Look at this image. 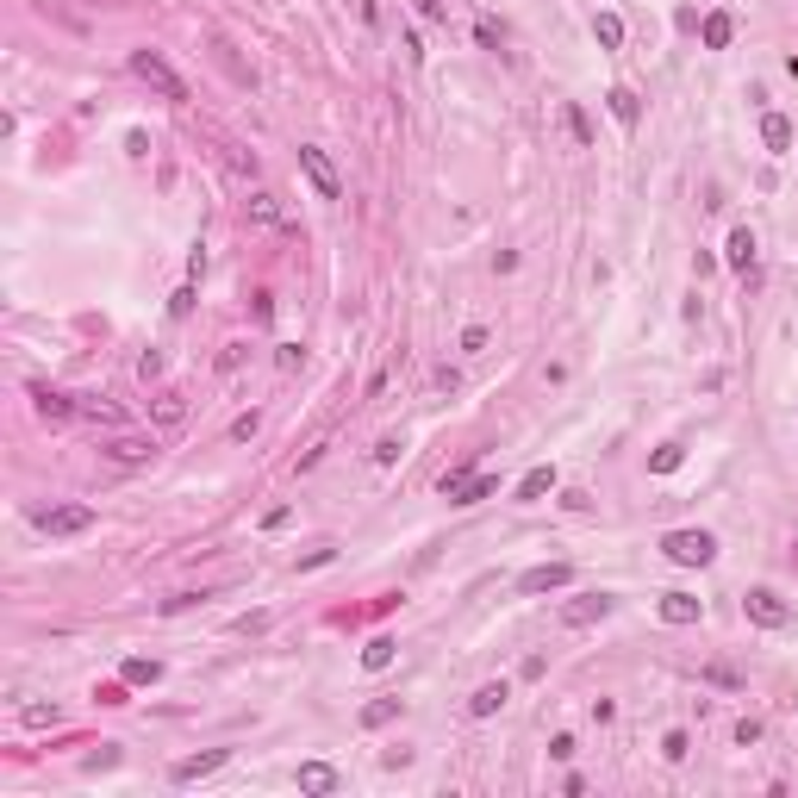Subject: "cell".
Returning <instances> with one entry per match:
<instances>
[{
  "mask_svg": "<svg viewBox=\"0 0 798 798\" xmlns=\"http://www.w3.org/2000/svg\"><path fill=\"white\" fill-rule=\"evenodd\" d=\"M661 556L680 561V568H711V561H718V537H711V530H667V537H661Z\"/></svg>",
  "mask_w": 798,
  "mask_h": 798,
  "instance_id": "6da1fadb",
  "label": "cell"
},
{
  "mask_svg": "<svg viewBox=\"0 0 798 798\" xmlns=\"http://www.w3.org/2000/svg\"><path fill=\"white\" fill-rule=\"evenodd\" d=\"M132 75H138V81H150L163 101H187V81H181V75H175L156 50H132Z\"/></svg>",
  "mask_w": 798,
  "mask_h": 798,
  "instance_id": "7a4b0ae2",
  "label": "cell"
},
{
  "mask_svg": "<svg viewBox=\"0 0 798 798\" xmlns=\"http://www.w3.org/2000/svg\"><path fill=\"white\" fill-rule=\"evenodd\" d=\"M437 486H443V499H450V505H481V499H493V493H499V474H468V468H450Z\"/></svg>",
  "mask_w": 798,
  "mask_h": 798,
  "instance_id": "3957f363",
  "label": "cell"
},
{
  "mask_svg": "<svg viewBox=\"0 0 798 798\" xmlns=\"http://www.w3.org/2000/svg\"><path fill=\"white\" fill-rule=\"evenodd\" d=\"M742 612H749V624H761V630H786V618H793V605H786L773 587L742 592Z\"/></svg>",
  "mask_w": 798,
  "mask_h": 798,
  "instance_id": "277c9868",
  "label": "cell"
},
{
  "mask_svg": "<svg viewBox=\"0 0 798 798\" xmlns=\"http://www.w3.org/2000/svg\"><path fill=\"white\" fill-rule=\"evenodd\" d=\"M300 169H306V181L318 187V200H344V175L331 169V156H325L318 144H306V150H300Z\"/></svg>",
  "mask_w": 798,
  "mask_h": 798,
  "instance_id": "5b68a950",
  "label": "cell"
},
{
  "mask_svg": "<svg viewBox=\"0 0 798 798\" xmlns=\"http://www.w3.org/2000/svg\"><path fill=\"white\" fill-rule=\"evenodd\" d=\"M37 530L44 537H81V530H94V505H50V512H37Z\"/></svg>",
  "mask_w": 798,
  "mask_h": 798,
  "instance_id": "8992f818",
  "label": "cell"
},
{
  "mask_svg": "<svg viewBox=\"0 0 798 798\" xmlns=\"http://www.w3.org/2000/svg\"><path fill=\"white\" fill-rule=\"evenodd\" d=\"M612 605H618L612 592H580V599H568V605H561V624H568V630H587V624H599V618H612Z\"/></svg>",
  "mask_w": 798,
  "mask_h": 798,
  "instance_id": "52a82bcc",
  "label": "cell"
},
{
  "mask_svg": "<svg viewBox=\"0 0 798 798\" xmlns=\"http://www.w3.org/2000/svg\"><path fill=\"white\" fill-rule=\"evenodd\" d=\"M568 580H574V568H568V561H543V568L518 574V592H524V599H537V592H556V587H568Z\"/></svg>",
  "mask_w": 798,
  "mask_h": 798,
  "instance_id": "ba28073f",
  "label": "cell"
},
{
  "mask_svg": "<svg viewBox=\"0 0 798 798\" xmlns=\"http://www.w3.org/2000/svg\"><path fill=\"white\" fill-rule=\"evenodd\" d=\"M225 761H231V749H207V755H187V761H175V786H194V780L218 773Z\"/></svg>",
  "mask_w": 798,
  "mask_h": 798,
  "instance_id": "9c48e42d",
  "label": "cell"
},
{
  "mask_svg": "<svg viewBox=\"0 0 798 798\" xmlns=\"http://www.w3.org/2000/svg\"><path fill=\"white\" fill-rule=\"evenodd\" d=\"M156 455V437H112L106 443V462H119V468H144Z\"/></svg>",
  "mask_w": 798,
  "mask_h": 798,
  "instance_id": "30bf717a",
  "label": "cell"
},
{
  "mask_svg": "<svg viewBox=\"0 0 798 798\" xmlns=\"http://www.w3.org/2000/svg\"><path fill=\"white\" fill-rule=\"evenodd\" d=\"M755 256H761L755 231H749V225H736V231H729V243H724V262L736 269V275H749V269H755Z\"/></svg>",
  "mask_w": 798,
  "mask_h": 798,
  "instance_id": "8fae6325",
  "label": "cell"
},
{
  "mask_svg": "<svg viewBox=\"0 0 798 798\" xmlns=\"http://www.w3.org/2000/svg\"><path fill=\"white\" fill-rule=\"evenodd\" d=\"M505 698H512V686H505V680H486L481 693L468 698V718H499V711H505Z\"/></svg>",
  "mask_w": 798,
  "mask_h": 798,
  "instance_id": "7c38bea8",
  "label": "cell"
},
{
  "mask_svg": "<svg viewBox=\"0 0 798 798\" xmlns=\"http://www.w3.org/2000/svg\"><path fill=\"white\" fill-rule=\"evenodd\" d=\"M698 605L693 592H661V624H698Z\"/></svg>",
  "mask_w": 798,
  "mask_h": 798,
  "instance_id": "4fadbf2b",
  "label": "cell"
},
{
  "mask_svg": "<svg viewBox=\"0 0 798 798\" xmlns=\"http://www.w3.org/2000/svg\"><path fill=\"white\" fill-rule=\"evenodd\" d=\"M300 793H313V798H331V793H337V767H325V761H306V767H300Z\"/></svg>",
  "mask_w": 798,
  "mask_h": 798,
  "instance_id": "5bb4252c",
  "label": "cell"
},
{
  "mask_svg": "<svg viewBox=\"0 0 798 798\" xmlns=\"http://www.w3.org/2000/svg\"><path fill=\"white\" fill-rule=\"evenodd\" d=\"M761 144L773 150V156H786L793 150V119H780V112H767L761 119Z\"/></svg>",
  "mask_w": 798,
  "mask_h": 798,
  "instance_id": "9a60e30c",
  "label": "cell"
},
{
  "mask_svg": "<svg viewBox=\"0 0 798 798\" xmlns=\"http://www.w3.org/2000/svg\"><path fill=\"white\" fill-rule=\"evenodd\" d=\"M119 674H125V686H156V680H163V661H150V655H132L125 667H119Z\"/></svg>",
  "mask_w": 798,
  "mask_h": 798,
  "instance_id": "2e32d148",
  "label": "cell"
},
{
  "mask_svg": "<svg viewBox=\"0 0 798 798\" xmlns=\"http://www.w3.org/2000/svg\"><path fill=\"white\" fill-rule=\"evenodd\" d=\"M32 399H37V412H44V418H75V412H81L69 393H50V387H32Z\"/></svg>",
  "mask_w": 798,
  "mask_h": 798,
  "instance_id": "e0dca14e",
  "label": "cell"
},
{
  "mask_svg": "<svg viewBox=\"0 0 798 798\" xmlns=\"http://www.w3.org/2000/svg\"><path fill=\"white\" fill-rule=\"evenodd\" d=\"M605 106H612V119H618V125H636V119H643V101H636L630 88H612V94H605Z\"/></svg>",
  "mask_w": 798,
  "mask_h": 798,
  "instance_id": "ac0fdd59",
  "label": "cell"
},
{
  "mask_svg": "<svg viewBox=\"0 0 798 798\" xmlns=\"http://www.w3.org/2000/svg\"><path fill=\"white\" fill-rule=\"evenodd\" d=\"M393 655H399V643H393V636H375V643L362 649V667H368V674H381V667H393Z\"/></svg>",
  "mask_w": 798,
  "mask_h": 798,
  "instance_id": "d6986e66",
  "label": "cell"
},
{
  "mask_svg": "<svg viewBox=\"0 0 798 798\" xmlns=\"http://www.w3.org/2000/svg\"><path fill=\"white\" fill-rule=\"evenodd\" d=\"M399 718V698H368L362 705V729H381V724H393Z\"/></svg>",
  "mask_w": 798,
  "mask_h": 798,
  "instance_id": "ffe728a7",
  "label": "cell"
},
{
  "mask_svg": "<svg viewBox=\"0 0 798 798\" xmlns=\"http://www.w3.org/2000/svg\"><path fill=\"white\" fill-rule=\"evenodd\" d=\"M250 218H256V225H287V212H281L275 194H250Z\"/></svg>",
  "mask_w": 798,
  "mask_h": 798,
  "instance_id": "44dd1931",
  "label": "cell"
},
{
  "mask_svg": "<svg viewBox=\"0 0 798 798\" xmlns=\"http://www.w3.org/2000/svg\"><path fill=\"white\" fill-rule=\"evenodd\" d=\"M549 486H556V468H530V474H524V481H518V499H524V505H530V499H543Z\"/></svg>",
  "mask_w": 798,
  "mask_h": 798,
  "instance_id": "7402d4cb",
  "label": "cell"
},
{
  "mask_svg": "<svg viewBox=\"0 0 798 798\" xmlns=\"http://www.w3.org/2000/svg\"><path fill=\"white\" fill-rule=\"evenodd\" d=\"M592 37H599L605 50H618V44H624V19H618V13H599V19H592Z\"/></svg>",
  "mask_w": 798,
  "mask_h": 798,
  "instance_id": "603a6c76",
  "label": "cell"
},
{
  "mask_svg": "<svg viewBox=\"0 0 798 798\" xmlns=\"http://www.w3.org/2000/svg\"><path fill=\"white\" fill-rule=\"evenodd\" d=\"M729 37H736V19H729V13H711V19H705V44H711V50H724Z\"/></svg>",
  "mask_w": 798,
  "mask_h": 798,
  "instance_id": "cb8c5ba5",
  "label": "cell"
},
{
  "mask_svg": "<svg viewBox=\"0 0 798 798\" xmlns=\"http://www.w3.org/2000/svg\"><path fill=\"white\" fill-rule=\"evenodd\" d=\"M680 462H686V450H680V443H661V450L649 455V468H655V474H674Z\"/></svg>",
  "mask_w": 798,
  "mask_h": 798,
  "instance_id": "d4e9b609",
  "label": "cell"
},
{
  "mask_svg": "<svg viewBox=\"0 0 798 798\" xmlns=\"http://www.w3.org/2000/svg\"><path fill=\"white\" fill-rule=\"evenodd\" d=\"M568 132H574V144H580V150L592 144V119L580 112V106H568Z\"/></svg>",
  "mask_w": 798,
  "mask_h": 798,
  "instance_id": "484cf974",
  "label": "cell"
},
{
  "mask_svg": "<svg viewBox=\"0 0 798 798\" xmlns=\"http://www.w3.org/2000/svg\"><path fill=\"white\" fill-rule=\"evenodd\" d=\"M686 749H693V742H686V729H667V742H661V755H667V761H686Z\"/></svg>",
  "mask_w": 798,
  "mask_h": 798,
  "instance_id": "4316f807",
  "label": "cell"
},
{
  "mask_svg": "<svg viewBox=\"0 0 798 798\" xmlns=\"http://www.w3.org/2000/svg\"><path fill=\"white\" fill-rule=\"evenodd\" d=\"M19 718H26V724H32V729H44V724H57V705H26Z\"/></svg>",
  "mask_w": 798,
  "mask_h": 798,
  "instance_id": "83f0119b",
  "label": "cell"
},
{
  "mask_svg": "<svg viewBox=\"0 0 798 798\" xmlns=\"http://www.w3.org/2000/svg\"><path fill=\"white\" fill-rule=\"evenodd\" d=\"M256 431H262V418H256V412H243L238 424H231V443H250V437H256Z\"/></svg>",
  "mask_w": 798,
  "mask_h": 798,
  "instance_id": "f1b7e54d",
  "label": "cell"
},
{
  "mask_svg": "<svg viewBox=\"0 0 798 798\" xmlns=\"http://www.w3.org/2000/svg\"><path fill=\"white\" fill-rule=\"evenodd\" d=\"M169 313H175V318L194 313V287H175V293H169Z\"/></svg>",
  "mask_w": 798,
  "mask_h": 798,
  "instance_id": "f546056e",
  "label": "cell"
},
{
  "mask_svg": "<svg viewBox=\"0 0 798 798\" xmlns=\"http://www.w3.org/2000/svg\"><path fill=\"white\" fill-rule=\"evenodd\" d=\"M462 349L481 356V349H486V325H468V331H462Z\"/></svg>",
  "mask_w": 798,
  "mask_h": 798,
  "instance_id": "4dcf8cb0",
  "label": "cell"
},
{
  "mask_svg": "<svg viewBox=\"0 0 798 798\" xmlns=\"http://www.w3.org/2000/svg\"><path fill=\"white\" fill-rule=\"evenodd\" d=\"M375 462L393 468V462H399V437H381V443H375Z\"/></svg>",
  "mask_w": 798,
  "mask_h": 798,
  "instance_id": "1f68e13d",
  "label": "cell"
},
{
  "mask_svg": "<svg viewBox=\"0 0 798 798\" xmlns=\"http://www.w3.org/2000/svg\"><path fill=\"white\" fill-rule=\"evenodd\" d=\"M119 761V749H112V742H101V755H88V773H101V767H112Z\"/></svg>",
  "mask_w": 798,
  "mask_h": 798,
  "instance_id": "d6a6232c",
  "label": "cell"
},
{
  "mask_svg": "<svg viewBox=\"0 0 798 798\" xmlns=\"http://www.w3.org/2000/svg\"><path fill=\"white\" fill-rule=\"evenodd\" d=\"M474 37H481V50H499V26H493V19H481V26H474Z\"/></svg>",
  "mask_w": 798,
  "mask_h": 798,
  "instance_id": "836d02e7",
  "label": "cell"
},
{
  "mask_svg": "<svg viewBox=\"0 0 798 798\" xmlns=\"http://www.w3.org/2000/svg\"><path fill=\"white\" fill-rule=\"evenodd\" d=\"M138 375H144V381H156V375H163V356H156V349H144V362H138Z\"/></svg>",
  "mask_w": 798,
  "mask_h": 798,
  "instance_id": "e575fe53",
  "label": "cell"
},
{
  "mask_svg": "<svg viewBox=\"0 0 798 798\" xmlns=\"http://www.w3.org/2000/svg\"><path fill=\"white\" fill-rule=\"evenodd\" d=\"M300 356H306L300 344H281V349H275V362H281V368H300Z\"/></svg>",
  "mask_w": 798,
  "mask_h": 798,
  "instance_id": "d590c367",
  "label": "cell"
},
{
  "mask_svg": "<svg viewBox=\"0 0 798 798\" xmlns=\"http://www.w3.org/2000/svg\"><path fill=\"white\" fill-rule=\"evenodd\" d=\"M81 412H88V418H101V424H119V412H112V406H101V399H88Z\"/></svg>",
  "mask_w": 798,
  "mask_h": 798,
  "instance_id": "8d00e7d4",
  "label": "cell"
},
{
  "mask_svg": "<svg viewBox=\"0 0 798 798\" xmlns=\"http://www.w3.org/2000/svg\"><path fill=\"white\" fill-rule=\"evenodd\" d=\"M793 561H798V543H793Z\"/></svg>",
  "mask_w": 798,
  "mask_h": 798,
  "instance_id": "74e56055",
  "label": "cell"
}]
</instances>
